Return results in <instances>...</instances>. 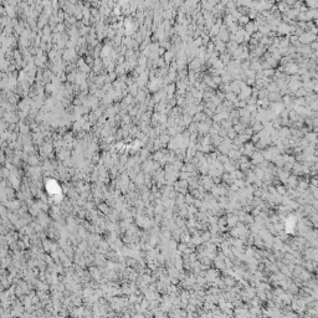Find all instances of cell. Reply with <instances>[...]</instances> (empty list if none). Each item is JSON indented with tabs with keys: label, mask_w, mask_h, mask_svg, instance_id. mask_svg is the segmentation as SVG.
Returning <instances> with one entry per match:
<instances>
[{
	"label": "cell",
	"mask_w": 318,
	"mask_h": 318,
	"mask_svg": "<svg viewBox=\"0 0 318 318\" xmlns=\"http://www.w3.org/2000/svg\"><path fill=\"white\" fill-rule=\"evenodd\" d=\"M317 39V35L316 34H313V32H311V31H308V32H305V34H302L301 36H300V40H301V42L302 44H311L313 40H316Z\"/></svg>",
	"instance_id": "cell-1"
},
{
	"label": "cell",
	"mask_w": 318,
	"mask_h": 318,
	"mask_svg": "<svg viewBox=\"0 0 318 318\" xmlns=\"http://www.w3.org/2000/svg\"><path fill=\"white\" fill-rule=\"evenodd\" d=\"M307 140L310 142V143H317L318 142V135L316 133H313V132H310L308 134H307Z\"/></svg>",
	"instance_id": "cell-2"
}]
</instances>
